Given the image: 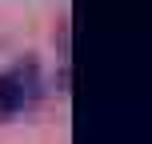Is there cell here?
I'll return each instance as SVG.
<instances>
[{
  "label": "cell",
  "instance_id": "cell-1",
  "mask_svg": "<svg viewBox=\"0 0 152 144\" xmlns=\"http://www.w3.org/2000/svg\"><path fill=\"white\" fill-rule=\"evenodd\" d=\"M40 96V72L32 60L12 64L8 72H0V120L20 116L24 108H32Z\"/></svg>",
  "mask_w": 152,
  "mask_h": 144
}]
</instances>
